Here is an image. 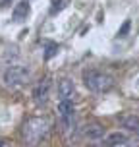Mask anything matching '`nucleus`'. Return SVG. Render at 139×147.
<instances>
[{"label": "nucleus", "mask_w": 139, "mask_h": 147, "mask_svg": "<svg viewBox=\"0 0 139 147\" xmlns=\"http://www.w3.org/2000/svg\"><path fill=\"white\" fill-rule=\"evenodd\" d=\"M48 130H50V122L46 116H31L29 120H25L21 128V140L25 147H37L46 138Z\"/></svg>", "instance_id": "f257e3e1"}, {"label": "nucleus", "mask_w": 139, "mask_h": 147, "mask_svg": "<svg viewBox=\"0 0 139 147\" xmlns=\"http://www.w3.org/2000/svg\"><path fill=\"white\" fill-rule=\"evenodd\" d=\"M83 81H85V87L93 93H106L114 87L112 76L99 72V70H85L83 72Z\"/></svg>", "instance_id": "f03ea898"}, {"label": "nucleus", "mask_w": 139, "mask_h": 147, "mask_svg": "<svg viewBox=\"0 0 139 147\" xmlns=\"http://www.w3.org/2000/svg\"><path fill=\"white\" fill-rule=\"evenodd\" d=\"M29 76H31V70L23 64H12L4 72V83L8 87H19L23 85L25 81H29Z\"/></svg>", "instance_id": "7ed1b4c3"}, {"label": "nucleus", "mask_w": 139, "mask_h": 147, "mask_svg": "<svg viewBox=\"0 0 139 147\" xmlns=\"http://www.w3.org/2000/svg\"><path fill=\"white\" fill-rule=\"evenodd\" d=\"M73 118H75V112H73L72 101L62 99V101L58 103V120H60V126H62L64 132H68V130L73 126Z\"/></svg>", "instance_id": "20e7f679"}, {"label": "nucleus", "mask_w": 139, "mask_h": 147, "mask_svg": "<svg viewBox=\"0 0 139 147\" xmlns=\"http://www.w3.org/2000/svg\"><path fill=\"white\" fill-rule=\"evenodd\" d=\"M48 95H50V80L44 78V80H41L35 85V89H33V101H35L37 105H44L48 101Z\"/></svg>", "instance_id": "39448f33"}, {"label": "nucleus", "mask_w": 139, "mask_h": 147, "mask_svg": "<svg viewBox=\"0 0 139 147\" xmlns=\"http://www.w3.org/2000/svg\"><path fill=\"white\" fill-rule=\"evenodd\" d=\"M58 95L62 99H66V101H72L73 95H75V87H73V81L64 78V80H60L58 83Z\"/></svg>", "instance_id": "423d86ee"}, {"label": "nucleus", "mask_w": 139, "mask_h": 147, "mask_svg": "<svg viewBox=\"0 0 139 147\" xmlns=\"http://www.w3.org/2000/svg\"><path fill=\"white\" fill-rule=\"evenodd\" d=\"M31 8H29V2H17L14 8V12H12V20L17 23H21L27 20V16H29Z\"/></svg>", "instance_id": "0eeeda50"}, {"label": "nucleus", "mask_w": 139, "mask_h": 147, "mask_svg": "<svg viewBox=\"0 0 139 147\" xmlns=\"http://www.w3.org/2000/svg\"><path fill=\"white\" fill-rule=\"evenodd\" d=\"M83 134H85L87 140H101V138L104 136V126L99 124V122H91V124L85 126Z\"/></svg>", "instance_id": "6e6552de"}, {"label": "nucleus", "mask_w": 139, "mask_h": 147, "mask_svg": "<svg viewBox=\"0 0 139 147\" xmlns=\"http://www.w3.org/2000/svg\"><path fill=\"white\" fill-rule=\"evenodd\" d=\"M120 124L122 128L130 130V132H139V116L137 114H126L120 118Z\"/></svg>", "instance_id": "1a4fd4ad"}, {"label": "nucleus", "mask_w": 139, "mask_h": 147, "mask_svg": "<svg viewBox=\"0 0 139 147\" xmlns=\"http://www.w3.org/2000/svg\"><path fill=\"white\" fill-rule=\"evenodd\" d=\"M104 143H106L108 147L124 145V143H128V136H126L124 132H112V134H108V136L104 138Z\"/></svg>", "instance_id": "9d476101"}, {"label": "nucleus", "mask_w": 139, "mask_h": 147, "mask_svg": "<svg viewBox=\"0 0 139 147\" xmlns=\"http://www.w3.org/2000/svg\"><path fill=\"white\" fill-rule=\"evenodd\" d=\"M68 0H52V8H50V14H56V12H60L62 8H66Z\"/></svg>", "instance_id": "9b49d317"}, {"label": "nucleus", "mask_w": 139, "mask_h": 147, "mask_svg": "<svg viewBox=\"0 0 139 147\" xmlns=\"http://www.w3.org/2000/svg\"><path fill=\"white\" fill-rule=\"evenodd\" d=\"M56 52H58V45H48V47H46V52H44V58L50 60Z\"/></svg>", "instance_id": "f8f14e48"}, {"label": "nucleus", "mask_w": 139, "mask_h": 147, "mask_svg": "<svg viewBox=\"0 0 139 147\" xmlns=\"http://www.w3.org/2000/svg\"><path fill=\"white\" fill-rule=\"evenodd\" d=\"M128 31H130V22H124V25H122L120 31H118V37H126V35H128Z\"/></svg>", "instance_id": "ddd939ff"}, {"label": "nucleus", "mask_w": 139, "mask_h": 147, "mask_svg": "<svg viewBox=\"0 0 139 147\" xmlns=\"http://www.w3.org/2000/svg\"><path fill=\"white\" fill-rule=\"evenodd\" d=\"M10 2H12V0H0V8H4V6H10Z\"/></svg>", "instance_id": "4468645a"}, {"label": "nucleus", "mask_w": 139, "mask_h": 147, "mask_svg": "<svg viewBox=\"0 0 139 147\" xmlns=\"http://www.w3.org/2000/svg\"><path fill=\"white\" fill-rule=\"evenodd\" d=\"M89 147H108L106 143H93V145H89Z\"/></svg>", "instance_id": "2eb2a0df"}, {"label": "nucleus", "mask_w": 139, "mask_h": 147, "mask_svg": "<svg viewBox=\"0 0 139 147\" xmlns=\"http://www.w3.org/2000/svg\"><path fill=\"white\" fill-rule=\"evenodd\" d=\"M0 147H2V141H0Z\"/></svg>", "instance_id": "dca6fc26"}, {"label": "nucleus", "mask_w": 139, "mask_h": 147, "mask_svg": "<svg viewBox=\"0 0 139 147\" xmlns=\"http://www.w3.org/2000/svg\"><path fill=\"white\" fill-rule=\"evenodd\" d=\"M137 134H139V132H137Z\"/></svg>", "instance_id": "f3484780"}]
</instances>
